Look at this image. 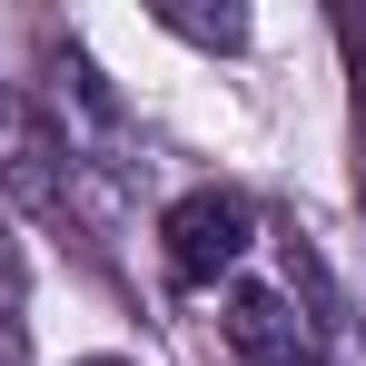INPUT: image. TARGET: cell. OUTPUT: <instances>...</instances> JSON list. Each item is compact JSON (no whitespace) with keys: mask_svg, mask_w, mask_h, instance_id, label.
Returning <instances> with one entry per match:
<instances>
[{"mask_svg":"<svg viewBox=\"0 0 366 366\" xmlns=\"http://www.w3.org/2000/svg\"><path fill=\"white\" fill-rule=\"evenodd\" d=\"M0 198L30 208V218H79V208H89L69 139L50 129V109H40L30 89H10V79H0Z\"/></svg>","mask_w":366,"mask_h":366,"instance_id":"6da1fadb","label":"cell"},{"mask_svg":"<svg viewBox=\"0 0 366 366\" xmlns=\"http://www.w3.org/2000/svg\"><path fill=\"white\" fill-rule=\"evenodd\" d=\"M247 247H257V208H247L238 188H188V198H169V218H159V267H169V287H218V277H238Z\"/></svg>","mask_w":366,"mask_h":366,"instance_id":"7a4b0ae2","label":"cell"},{"mask_svg":"<svg viewBox=\"0 0 366 366\" xmlns=\"http://www.w3.org/2000/svg\"><path fill=\"white\" fill-rule=\"evenodd\" d=\"M218 327H228L238 366H327V327H317V307L287 277H238L228 307H218Z\"/></svg>","mask_w":366,"mask_h":366,"instance_id":"3957f363","label":"cell"},{"mask_svg":"<svg viewBox=\"0 0 366 366\" xmlns=\"http://www.w3.org/2000/svg\"><path fill=\"white\" fill-rule=\"evenodd\" d=\"M0 366H30V257L0 218Z\"/></svg>","mask_w":366,"mask_h":366,"instance_id":"277c9868","label":"cell"},{"mask_svg":"<svg viewBox=\"0 0 366 366\" xmlns=\"http://www.w3.org/2000/svg\"><path fill=\"white\" fill-rule=\"evenodd\" d=\"M347 159H357V218H366V89H357V119H347Z\"/></svg>","mask_w":366,"mask_h":366,"instance_id":"5b68a950","label":"cell"},{"mask_svg":"<svg viewBox=\"0 0 366 366\" xmlns=\"http://www.w3.org/2000/svg\"><path fill=\"white\" fill-rule=\"evenodd\" d=\"M79 366H139V357H79Z\"/></svg>","mask_w":366,"mask_h":366,"instance_id":"8992f818","label":"cell"}]
</instances>
